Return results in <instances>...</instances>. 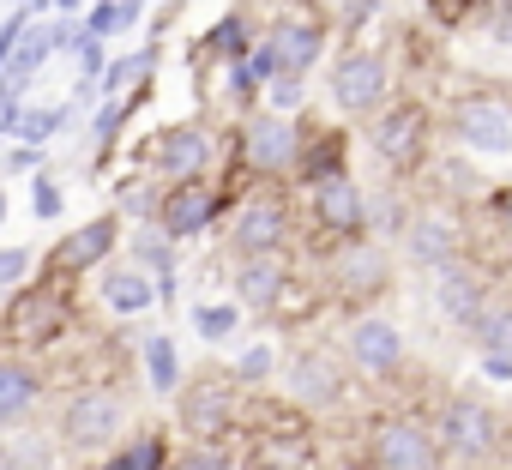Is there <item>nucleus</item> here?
Wrapping results in <instances>:
<instances>
[{
    "instance_id": "nucleus-1",
    "label": "nucleus",
    "mask_w": 512,
    "mask_h": 470,
    "mask_svg": "<svg viewBox=\"0 0 512 470\" xmlns=\"http://www.w3.org/2000/svg\"><path fill=\"white\" fill-rule=\"evenodd\" d=\"M302 127L290 121V115H278V109H260L247 127H241V157L260 169V175H290L296 163H302Z\"/></svg>"
},
{
    "instance_id": "nucleus-2",
    "label": "nucleus",
    "mask_w": 512,
    "mask_h": 470,
    "mask_svg": "<svg viewBox=\"0 0 512 470\" xmlns=\"http://www.w3.org/2000/svg\"><path fill=\"white\" fill-rule=\"evenodd\" d=\"M368 458H374L380 470H434V464H440V440H434V428L416 422V416H386V422L374 428V440H368Z\"/></svg>"
},
{
    "instance_id": "nucleus-3",
    "label": "nucleus",
    "mask_w": 512,
    "mask_h": 470,
    "mask_svg": "<svg viewBox=\"0 0 512 470\" xmlns=\"http://www.w3.org/2000/svg\"><path fill=\"white\" fill-rule=\"evenodd\" d=\"M217 217H223V187H211V181H175V187H163L157 229L169 235V242H193V235H205Z\"/></svg>"
},
{
    "instance_id": "nucleus-4",
    "label": "nucleus",
    "mask_w": 512,
    "mask_h": 470,
    "mask_svg": "<svg viewBox=\"0 0 512 470\" xmlns=\"http://www.w3.org/2000/svg\"><path fill=\"white\" fill-rule=\"evenodd\" d=\"M434 440L452 458H488L500 446V416L488 404H476V398H452L440 410V422H434Z\"/></svg>"
},
{
    "instance_id": "nucleus-5",
    "label": "nucleus",
    "mask_w": 512,
    "mask_h": 470,
    "mask_svg": "<svg viewBox=\"0 0 512 470\" xmlns=\"http://www.w3.org/2000/svg\"><path fill=\"white\" fill-rule=\"evenodd\" d=\"M386 91H392V67H386V55L356 49V55H344V61L332 67V103H338L344 115H368V109H380Z\"/></svg>"
},
{
    "instance_id": "nucleus-6",
    "label": "nucleus",
    "mask_w": 512,
    "mask_h": 470,
    "mask_svg": "<svg viewBox=\"0 0 512 470\" xmlns=\"http://www.w3.org/2000/svg\"><path fill=\"white\" fill-rule=\"evenodd\" d=\"M368 145H374V157H380V163H392V169H416V163H422V151H428V115H422L416 103L380 109V115H374V127H368Z\"/></svg>"
},
{
    "instance_id": "nucleus-7",
    "label": "nucleus",
    "mask_w": 512,
    "mask_h": 470,
    "mask_svg": "<svg viewBox=\"0 0 512 470\" xmlns=\"http://www.w3.org/2000/svg\"><path fill=\"white\" fill-rule=\"evenodd\" d=\"M284 235H290V211H284V199L260 193V199H247V205L235 211L229 242H235L241 260H253V254H278V248H284Z\"/></svg>"
},
{
    "instance_id": "nucleus-8",
    "label": "nucleus",
    "mask_w": 512,
    "mask_h": 470,
    "mask_svg": "<svg viewBox=\"0 0 512 470\" xmlns=\"http://www.w3.org/2000/svg\"><path fill=\"white\" fill-rule=\"evenodd\" d=\"M320 43H326L320 19H272V31L260 37V49L272 55V73L278 79H302L320 61Z\"/></svg>"
},
{
    "instance_id": "nucleus-9",
    "label": "nucleus",
    "mask_w": 512,
    "mask_h": 470,
    "mask_svg": "<svg viewBox=\"0 0 512 470\" xmlns=\"http://www.w3.org/2000/svg\"><path fill=\"white\" fill-rule=\"evenodd\" d=\"M121 428H127V410H121V398L103 392V386L79 392V398L67 404V416H61V434H67L73 446H103V440H115Z\"/></svg>"
},
{
    "instance_id": "nucleus-10",
    "label": "nucleus",
    "mask_w": 512,
    "mask_h": 470,
    "mask_svg": "<svg viewBox=\"0 0 512 470\" xmlns=\"http://www.w3.org/2000/svg\"><path fill=\"white\" fill-rule=\"evenodd\" d=\"M7 326H13L19 344H49V338H61V326H67V296H61L55 284H31V290H19V302L7 308Z\"/></svg>"
},
{
    "instance_id": "nucleus-11",
    "label": "nucleus",
    "mask_w": 512,
    "mask_h": 470,
    "mask_svg": "<svg viewBox=\"0 0 512 470\" xmlns=\"http://www.w3.org/2000/svg\"><path fill=\"white\" fill-rule=\"evenodd\" d=\"M157 169L169 175V187L175 181H205V169H211V157H217V139L205 133V127H169V133H157Z\"/></svg>"
},
{
    "instance_id": "nucleus-12",
    "label": "nucleus",
    "mask_w": 512,
    "mask_h": 470,
    "mask_svg": "<svg viewBox=\"0 0 512 470\" xmlns=\"http://www.w3.org/2000/svg\"><path fill=\"white\" fill-rule=\"evenodd\" d=\"M452 133H458V145H470V151H482V157L512 151V115H506L500 103H488V97L458 103V109H452Z\"/></svg>"
},
{
    "instance_id": "nucleus-13",
    "label": "nucleus",
    "mask_w": 512,
    "mask_h": 470,
    "mask_svg": "<svg viewBox=\"0 0 512 470\" xmlns=\"http://www.w3.org/2000/svg\"><path fill=\"white\" fill-rule=\"evenodd\" d=\"M332 284L350 290V296H374V290H386V284H392V260H386V248H380V242H362V235H350L344 254L332 260Z\"/></svg>"
},
{
    "instance_id": "nucleus-14",
    "label": "nucleus",
    "mask_w": 512,
    "mask_h": 470,
    "mask_svg": "<svg viewBox=\"0 0 512 470\" xmlns=\"http://www.w3.org/2000/svg\"><path fill=\"white\" fill-rule=\"evenodd\" d=\"M314 217H320V229H332V235H350L368 223V205H362V187L338 169V175H320L314 181Z\"/></svg>"
},
{
    "instance_id": "nucleus-15",
    "label": "nucleus",
    "mask_w": 512,
    "mask_h": 470,
    "mask_svg": "<svg viewBox=\"0 0 512 470\" xmlns=\"http://www.w3.org/2000/svg\"><path fill=\"white\" fill-rule=\"evenodd\" d=\"M284 380H290V398L308 404V410H332V404L344 398V368H338L332 356H320V350H302Z\"/></svg>"
},
{
    "instance_id": "nucleus-16",
    "label": "nucleus",
    "mask_w": 512,
    "mask_h": 470,
    "mask_svg": "<svg viewBox=\"0 0 512 470\" xmlns=\"http://www.w3.org/2000/svg\"><path fill=\"white\" fill-rule=\"evenodd\" d=\"M229 416H235L229 380H199V386L181 392V428H187L193 440H217V434L229 428Z\"/></svg>"
},
{
    "instance_id": "nucleus-17",
    "label": "nucleus",
    "mask_w": 512,
    "mask_h": 470,
    "mask_svg": "<svg viewBox=\"0 0 512 470\" xmlns=\"http://www.w3.org/2000/svg\"><path fill=\"white\" fill-rule=\"evenodd\" d=\"M344 350H350V362L362 374H392L404 362V338H398L392 320H356L350 338H344Z\"/></svg>"
},
{
    "instance_id": "nucleus-18",
    "label": "nucleus",
    "mask_w": 512,
    "mask_h": 470,
    "mask_svg": "<svg viewBox=\"0 0 512 470\" xmlns=\"http://www.w3.org/2000/svg\"><path fill=\"white\" fill-rule=\"evenodd\" d=\"M115 217H91V223H79L73 235H61V248H55V260H49V272H91L109 248H115Z\"/></svg>"
},
{
    "instance_id": "nucleus-19",
    "label": "nucleus",
    "mask_w": 512,
    "mask_h": 470,
    "mask_svg": "<svg viewBox=\"0 0 512 470\" xmlns=\"http://www.w3.org/2000/svg\"><path fill=\"white\" fill-rule=\"evenodd\" d=\"M284 290H290V266H284L278 254H253V260H241V272H235L241 308H278Z\"/></svg>"
},
{
    "instance_id": "nucleus-20",
    "label": "nucleus",
    "mask_w": 512,
    "mask_h": 470,
    "mask_svg": "<svg viewBox=\"0 0 512 470\" xmlns=\"http://www.w3.org/2000/svg\"><path fill=\"white\" fill-rule=\"evenodd\" d=\"M404 248H410L416 266H434V272H440V266H452V254H458V229L428 211V217H416V223L404 229Z\"/></svg>"
},
{
    "instance_id": "nucleus-21",
    "label": "nucleus",
    "mask_w": 512,
    "mask_h": 470,
    "mask_svg": "<svg viewBox=\"0 0 512 470\" xmlns=\"http://www.w3.org/2000/svg\"><path fill=\"white\" fill-rule=\"evenodd\" d=\"M440 308H446V320L476 326V320L488 314V290H482V278H476V272H458V266H440Z\"/></svg>"
},
{
    "instance_id": "nucleus-22",
    "label": "nucleus",
    "mask_w": 512,
    "mask_h": 470,
    "mask_svg": "<svg viewBox=\"0 0 512 470\" xmlns=\"http://www.w3.org/2000/svg\"><path fill=\"white\" fill-rule=\"evenodd\" d=\"M103 302L115 308V314H145L151 302H157V284H151V272L145 266H115L109 278H103Z\"/></svg>"
},
{
    "instance_id": "nucleus-23",
    "label": "nucleus",
    "mask_w": 512,
    "mask_h": 470,
    "mask_svg": "<svg viewBox=\"0 0 512 470\" xmlns=\"http://www.w3.org/2000/svg\"><path fill=\"white\" fill-rule=\"evenodd\" d=\"M133 266L157 272V296H175V242H169L157 223H145V229L133 235Z\"/></svg>"
},
{
    "instance_id": "nucleus-24",
    "label": "nucleus",
    "mask_w": 512,
    "mask_h": 470,
    "mask_svg": "<svg viewBox=\"0 0 512 470\" xmlns=\"http://www.w3.org/2000/svg\"><path fill=\"white\" fill-rule=\"evenodd\" d=\"M31 404H37V374L25 362H0V422H13Z\"/></svg>"
},
{
    "instance_id": "nucleus-25",
    "label": "nucleus",
    "mask_w": 512,
    "mask_h": 470,
    "mask_svg": "<svg viewBox=\"0 0 512 470\" xmlns=\"http://www.w3.org/2000/svg\"><path fill=\"white\" fill-rule=\"evenodd\" d=\"M145 374H151V392H175L181 386V356H175V338H145Z\"/></svg>"
},
{
    "instance_id": "nucleus-26",
    "label": "nucleus",
    "mask_w": 512,
    "mask_h": 470,
    "mask_svg": "<svg viewBox=\"0 0 512 470\" xmlns=\"http://www.w3.org/2000/svg\"><path fill=\"white\" fill-rule=\"evenodd\" d=\"M302 169H308V187H314L320 175H338V169H344V133L308 139V145H302Z\"/></svg>"
},
{
    "instance_id": "nucleus-27",
    "label": "nucleus",
    "mask_w": 512,
    "mask_h": 470,
    "mask_svg": "<svg viewBox=\"0 0 512 470\" xmlns=\"http://www.w3.org/2000/svg\"><path fill=\"white\" fill-rule=\"evenodd\" d=\"M470 332L482 338V356H512V308H488Z\"/></svg>"
},
{
    "instance_id": "nucleus-28",
    "label": "nucleus",
    "mask_w": 512,
    "mask_h": 470,
    "mask_svg": "<svg viewBox=\"0 0 512 470\" xmlns=\"http://www.w3.org/2000/svg\"><path fill=\"white\" fill-rule=\"evenodd\" d=\"M103 470H163V440H157V434H139V440H127Z\"/></svg>"
},
{
    "instance_id": "nucleus-29",
    "label": "nucleus",
    "mask_w": 512,
    "mask_h": 470,
    "mask_svg": "<svg viewBox=\"0 0 512 470\" xmlns=\"http://www.w3.org/2000/svg\"><path fill=\"white\" fill-rule=\"evenodd\" d=\"M133 19H139V0H103V7H91L85 31H91V37H115V31H127Z\"/></svg>"
},
{
    "instance_id": "nucleus-30",
    "label": "nucleus",
    "mask_w": 512,
    "mask_h": 470,
    "mask_svg": "<svg viewBox=\"0 0 512 470\" xmlns=\"http://www.w3.org/2000/svg\"><path fill=\"white\" fill-rule=\"evenodd\" d=\"M205 43H211V49H217L223 61H247V49H253V43H247V19H241V13H229V19H217Z\"/></svg>"
},
{
    "instance_id": "nucleus-31",
    "label": "nucleus",
    "mask_w": 512,
    "mask_h": 470,
    "mask_svg": "<svg viewBox=\"0 0 512 470\" xmlns=\"http://www.w3.org/2000/svg\"><path fill=\"white\" fill-rule=\"evenodd\" d=\"M61 127H67V109H25L19 127H13V139H25V145H49V133H61Z\"/></svg>"
},
{
    "instance_id": "nucleus-32",
    "label": "nucleus",
    "mask_w": 512,
    "mask_h": 470,
    "mask_svg": "<svg viewBox=\"0 0 512 470\" xmlns=\"http://www.w3.org/2000/svg\"><path fill=\"white\" fill-rule=\"evenodd\" d=\"M175 470H235V458H229L217 440H193V446L175 458Z\"/></svg>"
},
{
    "instance_id": "nucleus-33",
    "label": "nucleus",
    "mask_w": 512,
    "mask_h": 470,
    "mask_svg": "<svg viewBox=\"0 0 512 470\" xmlns=\"http://www.w3.org/2000/svg\"><path fill=\"white\" fill-rule=\"evenodd\" d=\"M145 67H151V49H139L133 61H115V67H103V91L121 103V85H133V79H145Z\"/></svg>"
},
{
    "instance_id": "nucleus-34",
    "label": "nucleus",
    "mask_w": 512,
    "mask_h": 470,
    "mask_svg": "<svg viewBox=\"0 0 512 470\" xmlns=\"http://www.w3.org/2000/svg\"><path fill=\"white\" fill-rule=\"evenodd\" d=\"M193 326H199L205 338H229V332H235V308H229V302H205V308L193 314Z\"/></svg>"
},
{
    "instance_id": "nucleus-35",
    "label": "nucleus",
    "mask_w": 512,
    "mask_h": 470,
    "mask_svg": "<svg viewBox=\"0 0 512 470\" xmlns=\"http://www.w3.org/2000/svg\"><path fill=\"white\" fill-rule=\"evenodd\" d=\"M25 278H31V254L25 248H0V296L19 290Z\"/></svg>"
},
{
    "instance_id": "nucleus-36",
    "label": "nucleus",
    "mask_w": 512,
    "mask_h": 470,
    "mask_svg": "<svg viewBox=\"0 0 512 470\" xmlns=\"http://www.w3.org/2000/svg\"><path fill=\"white\" fill-rule=\"evenodd\" d=\"M13 464H31V470H43V464H49V446H43V440H13L7 452H0V470H13Z\"/></svg>"
},
{
    "instance_id": "nucleus-37",
    "label": "nucleus",
    "mask_w": 512,
    "mask_h": 470,
    "mask_svg": "<svg viewBox=\"0 0 512 470\" xmlns=\"http://www.w3.org/2000/svg\"><path fill=\"white\" fill-rule=\"evenodd\" d=\"M31 31V7L25 13H13L7 25H0V73H7V61H13V49H19V37Z\"/></svg>"
},
{
    "instance_id": "nucleus-38",
    "label": "nucleus",
    "mask_w": 512,
    "mask_h": 470,
    "mask_svg": "<svg viewBox=\"0 0 512 470\" xmlns=\"http://www.w3.org/2000/svg\"><path fill=\"white\" fill-rule=\"evenodd\" d=\"M272 374V344H253L247 356H241V368H235V380H266Z\"/></svg>"
},
{
    "instance_id": "nucleus-39",
    "label": "nucleus",
    "mask_w": 512,
    "mask_h": 470,
    "mask_svg": "<svg viewBox=\"0 0 512 470\" xmlns=\"http://www.w3.org/2000/svg\"><path fill=\"white\" fill-rule=\"evenodd\" d=\"M266 97H272L266 109H278V115H284V109H296V103H302V79H272V85H266Z\"/></svg>"
},
{
    "instance_id": "nucleus-40",
    "label": "nucleus",
    "mask_w": 512,
    "mask_h": 470,
    "mask_svg": "<svg viewBox=\"0 0 512 470\" xmlns=\"http://www.w3.org/2000/svg\"><path fill=\"white\" fill-rule=\"evenodd\" d=\"M31 187H37V193H31V205H37V217H61V187H55L49 175H37Z\"/></svg>"
},
{
    "instance_id": "nucleus-41",
    "label": "nucleus",
    "mask_w": 512,
    "mask_h": 470,
    "mask_svg": "<svg viewBox=\"0 0 512 470\" xmlns=\"http://www.w3.org/2000/svg\"><path fill=\"white\" fill-rule=\"evenodd\" d=\"M482 368H488L494 380H512V356H482Z\"/></svg>"
},
{
    "instance_id": "nucleus-42",
    "label": "nucleus",
    "mask_w": 512,
    "mask_h": 470,
    "mask_svg": "<svg viewBox=\"0 0 512 470\" xmlns=\"http://www.w3.org/2000/svg\"><path fill=\"white\" fill-rule=\"evenodd\" d=\"M494 205H500V217H506V229H512V187H500V199H494Z\"/></svg>"
},
{
    "instance_id": "nucleus-43",
    "label": "nucleus",
    "mask_w": 512,
    "mask_h": 470,
    "mask_svg": "<svg viewBox=\"0 0 512 470\" xmlns=\"http://www.w3.org/2000/svg\"><path fill=\"white\" fill-rule=\"evenodd\" d=\"M0 223H7V187H0Z\"/></svg>"
}]
</instances>
